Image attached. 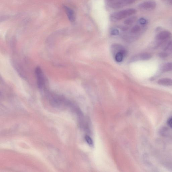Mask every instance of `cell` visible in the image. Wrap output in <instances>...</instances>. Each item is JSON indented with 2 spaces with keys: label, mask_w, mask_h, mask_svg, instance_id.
I'll list each match as a JSON object with an SVG mask.
<instances>
[{
  "label": "cell",
  "mask_w": 172,
  "mask_h": 172,
  "mask_svg": "<svg viewBox=\"0 0 172 172\" xmlns=\"http://www.w3.org/2000/svg\"><path fill=\"white\" fill-rule=\"evenodd\" d=\"M135 0H105L107 5L112 9L117 10L131 5Z\"/></svg>",
  "instance_id": "obj_2"
},
{
  "label": "cell",
  "mask_w": 172,
  "mask_h": 172,
  "mask_svg": "<svg viewBox=\"0 0 172 172\" xmlns=\"http://www.w3.org/2000/svg\"><path fill=\"white\" fill-rule=\"evenodd\" d=\"M124 56L123 53L121 51L116 54L115 56V59L116 61L118 62H121L123 61Z\"/></svg>",
  "instance_id": "obj_11"
},
{
  "label": "cell",
  "mask_w": 172,
  "mask_h": 172,
  "mask_svg": "<svg viewBox=\"0 0 172 172\" xmlns=\"http://www.w3.org/2000/svg\"><path fill=\"white\" fill-rule=\"evenodd\" d=\"M139 23L142 25H145L147 23V21L144 18H141L140 19Z\"/></svg>",
  "instance_id": "obj_16"
},
{
  "label": "cell",
  "mask_w": 172,
  "mask_h": 172,
  "mask_svg": "<svg viewBox=\"0 0 172 172\" xmlns=\"http://www.w3.org/2000/svg\"><path fill=\"white\" fill-rule=\"evenodd\" d=\"M167 124L172 129V116L168 120Z\"/></svg>",
  "instance_id": "obj_17"
},
{
  "label": "cell",
  "mask_w": 172,
  "mask_h": 172,
  "mask_svg": "<svg viewBox=\"0 0 172 172\" xmlns=\"http://www.w3.org/2000/svg\"><path fill=\"white\" fill-rule=\"evenodd\" d=\"M172 70V63H168L163 66L162 71L163 72H169Z\"/></svg>",
  "instance_id": "obj_10"
},
{
  "label": "cell",
  "mask_w": 172,
  "mask_h": 172,
  "mask_svg": "<svg viewBox=\"0 0 172 172\" xmlns=\"http://www.w3.org/2000/svg\"><path fill=\"white\" fill-rule=\"evenodd\" d=\"M38 88L40 89H42L44 88L45 84V80L44 74L42 70L39 67H36L35 70Z\"/></svg>",
  "instance_id": "obj_3"
},
{
  "label": "cell",
  "mask_w": 172,
  "mask_h": 172,
  "mask_svg": "<svg viewBox=\"0 0 172 172\" xmlns=\"http://www.w3.org/2000/svg\"><path fill=\"white\" fill-rule=\"evenodd\" d=\"M138 58L143 60H148L151 58V55L148 53H143L138 56Z\"/></svg>",
  "instance_id": "obj_9"
},
{
  "label": "cell",
  "mask_w": 172,
  "mask_h": 172,
  "mask_svg": "<svg viewBox=\"0 0 172 172\" xmlns=\"http://www.w3.org/2000/svg\"><path fill=\"white\" fill-rule=\"evenodd\" d=\"M159 56L161 58H165L168 57V54L167 53L165 52H161L159 54Z\"/></svg>",
  "instance_id": "obj_15"
},
{
  "label": "cell",
  "mask_w": 172,
  "mask_h": 172,
  "mask_svg": "<svg viewBox=\"0 0 172 172\" xmlns=\"http://www.w3.org/2000/svg\"><path fill=\"white\" fill-rule=\"evenodd\" d=\"M138 7L141 10L150 11L154 10L156 8V3L154 1H146L140 4Z\"/></svg>",
  "instance_id": "obj_4"
},
{
  "label": "cell",
  "mask_w": 172,
  "mask_h": 172,
  "mask_svg": "<svg viewBox=\"0 0 172 172\" xmlns=\"http://www.w3.org/2000/svg\"><path fill=\"white\" fill-rule=\"evenodd\" d=\"M141 27L138 25H136L132 27L131 30V32L133 34H136L140 32Z\"/></svg>",
  "instance_id": "obj_12"
},
{
  "label": "cell",
  "mask_w": 172,
  "mask_h": 172,
  "mask_svg": "<svg viewBox=\"0 0 172 172\" xmlns=\"http://www.w3.org/2000/svg\"><path fill=\"white\" fill-rule=\"evenodd\" d=\"M67 14L68 19L71 22H73L75 20V16L74 11L71 9L67 7H64Z\"/></svg>",
  "instance_id": "obj_6"
},
{
  "label": "cell",
  "mask_w": 172,
  "mask_h": 172,
  "mask_svg": "<svg viewBox=\"0 0 172 172\" xmlns=\"http://www.w3.org/2000/svg\"><path fill=\"white\" fill-rule=\"evenodd\" d=\"M136 12L135 9H129L115 12L111 14L110 19L113 22L119 21L134 15Z\"/></svg>",
  "instance_id": "obj_1"
},
{
  "label": "cell",
  "mask_w": 172,
  "mask_h": 172,
  "mask_svg": "<svg viewBox=\"0 0 172 172\" xmlns=\"http://www.w3.org/2000/svg\"><path fill=\"white\" fill-rule=\"evenodd\" d=\"M162 1L172 5V0H162Z\"/></svg>",
  "instance_id": "obj_18"
},
{
  "label": "cell",
  "mask_w": 172,
  "mask_h": 172,
  "mask_svg": "<svg viewBox=\"0 0 172 172\" xmlns=\"http://www.w3.org/2000/svg\"><path fill=\"white\" fill-rule=\"evenodd\" d=\"M137 19L136 16H131L124 21V24L126 25H130L135 22Z\"/></svg>",
  "instance_id": "obj_8"
},
{
  "label": "cell",
  "mask_w": 172,
  "mask_h": 172,
  "mask_svg": "<svg viewBox=\"0 0 172 172\" xmlns=\"http://www.w3.org/2000/svg\"><path fill=\"white\" fill-rule=\"evenodd\" d=\"M158 84L165 86H172V79L168 78L161 79L158 81Z\"/></svg>",
  "instance_id": "obj_7"
},
{
  "label": "cell",
  "mask_w": 172,
  "mask_h": 172,
  "mask_svg": "<svg viewBox=\"0 0 172 172\" xmlns=\"http://www.w3.org/2000/svg\"><path fill=\"white\" fill-rule=\"evenodd\" d=\"M136 1H138V0H135Z\"/></svg>",
  "instance_id": "obj_19"
},
{
  "label": "cell",
  "mask_w": 172,
  "mask_h": 172,
  "mask_svg": "<svg viewBox=\"0 0 172 172\" xmlns=\"http://www.w3.org/2000/svg\"><path fill=\"white\" fill-rule=\"evenodd\" d=\"M171 35V33L169 31H163L157 35L156 38L157 40L162 41L169 38Z\"/></svg>",
  "instance_id": "obj_5"
},
{
  "label": "cell",
  "mask_w": 172,
  "mask_h": 172,
  "mask_svg": "<svg viewBox=\"0 0 172 172\" xmlns=\"http://www.w3.org/2000/svg\"><path fill=\"white\" fill-rule=\"evenodd\" d=\"M111 34L114 36H117L119 34V31L117 29H113L111 31Z\"/></svg>",
  "instance_id": "obj_14"
},
{
  "label": "cell",
  "mask_w": 172,
  "mask_h": 172,
  "mask_svg": "<svg viewBox=\"0 0 172 172\" xmlns=\"http://www.w3.org/2000/svg\"><path fill=\"white\" fill-rule=\"evenodd\" d=\"M85 139L86 142L90 146H92L93 145V141L92 138L88 136H85Z\"/></svg>",
  "instance_id": "obj_13"
}]
</instances>
